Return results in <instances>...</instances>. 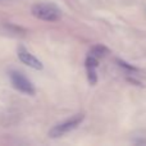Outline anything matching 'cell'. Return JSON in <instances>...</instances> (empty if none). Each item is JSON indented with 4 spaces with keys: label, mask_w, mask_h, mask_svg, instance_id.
<instances>
[{
    "label": "cell",
    "mask_w": 146,
    "mask_h": 146,
    "mask_svg": "<svg viewBox=\"0 0 146 146\" xmlns=\"http://www.w3.org/2000/svg\"><path fill=\"white\" fill-rule=\"evenodd\" d=\"M108 53V49L105 48V46H103V45H96V46H94L92 49H91V51H90V54L91 55H94L95 58H101V56H104L105 54Z\"/></svg>",
    "instance_id": "obj_6"
},
{
    "label": "cell",
    "mask_w": 146,
    "mask_h": 146,
    "mask_svg": "<svg viewBox=\"0 0 146 146\" xmlns=\"http://www.w3.org/2000/svg\"><path fill=\"white\" fill-rule=\"evenodd\" d=\"M98 58H95L94 55L88 54L86 58L85 66H86V72H87V80L90 82V85H96L98 82V74H96V67H98Z\"/></svg>",
    "instance_id": "obj_5"
},
{
    "label": "cell",
    "mask_w": 146,
    "mask_h": 146,
    "mask_svg": "<svg viewBox=\"0 0 146 146\" xmlns=\"http://www.w3.org/2000/svg\"><path fill=\"white\" fill-rule=\"evenodd\" d=\"M31 12L33 17L45 22H55L62 17L60 9L51 3H37L32 7Z\"/></svg>",
    "instance_id": "obj_1"
},
{
    "label": "cell",
    "mask_w": 146,
    "mask_h": 146,
    "mask_svg": "<svg viewBox=\"0 0 146 146\" xmlns=\"http://www.w3.org/2000/svg\"><path fill=\"white\" fill-rule=\"evenodd\" d=\"M118 63H119V64H121V66H122V67H124V68L129 69V71H135V68H133V67H131V66H129V64H128V63H124V62H122V60H118Z\"/></svg>",
    "instance_id": "obj_7"
},
{
    "label": "cell",
    "mask_w": 146,
    "mask_h": 146,
    "mask_svg": "<svg viewBox=\"0 0 146 146\" xmlns=\"http://www.w3.org/2000/svg\"><path fill=\"white\" fill-rule=\"evenodd\" d=\"M17 55H18V59H19L23 64L28 66L30 68L35 69V71H41V69L44 68V64L41 63V60H38L25 46H19V48L17 49Z\"/></svg>",
    "instance_id": "obj_4"
},
{
    "label": "cell",
    "mask_w": 146,
    "mask_h": 146,
    "mask_svg": "<svg viewBox=\"0 0 146 146\" xmlns=\"http://www.w3.org/2000/svg\"><path fill=\"white\" fill-rule=\"evenodd\" d=\"M9 78H10V81H12L13 87H14L15 90H18L19 92L26 94V95H31V96H33L36 94L33 83L19 71H14V69L10 71Z\"/></svg>",
    "instance_id": "obj_3"
},
{
    "label": "cell",
    "mask_w": 146,
    "mask_h": 146,
    "mask_svg": "<svg viewBox=\"0 0 146 146\" xmlns=\"http://www.w3.org/2000/svg\"><path fill=\"white\" fill-rule=\"evenodd\" d=\"M83 118H85L83 114H76V115H73L72 118H69V119H67V121L62 122V123L56 124V126H54L53 128L49 131V137H51V139H58V137L64 136L66 133H69V132L73 131V129H76L81 123H82Z\"/></svg>",
    "instance_id": "obj_2"
}]
</instances>
